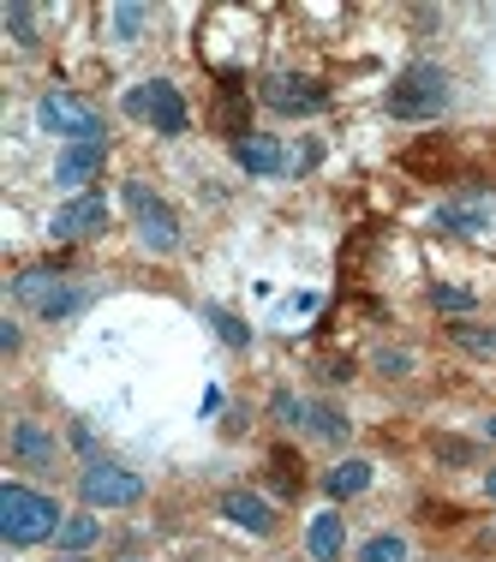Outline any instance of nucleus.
<instances>
[{
    "label": "nucleus",
    "mask_w": 496,
    "mask_h": 562,
    "mask_svg": "<svg viewBox=\"0 0 496 562\" xmlns=\"http://www.w3.org/2000/svg\"><path fill=\"white\" fill-rule=\"evenodd\" d=\"M60 527H66V515L48 491H31L19 479L0 485V539L7 544H48V539H60Z\"/></svg>",
    "instance_id": "obj_1"
},
{
    "label": "nucleus",
    "mask_w": 496,
    "mask_h": 562,
    "mask_svg": "<svg viewBox=\"0 0 496 562\" xmlns=\"http://www.w3.org/2000/svg\"><path fill=\"white\" fill-rule=\"evenodd\" d=\"M383 109L395 114V120H437L442 109H449V72H442V66H431V60L407 66V72L388 85Z\"/></svg>",
    "instance_id": "obj_2"
},
{
    "label": "nucleus",
    "mask_w": 496,
    "mask_h": 562,
    "mask_svg": "<svg viewBox=\"0 0 496 562\" xmlns=\"http://www.w3.org/2000/svg\"><path fill=\"white\" fill-rule=\"evenodd\" d=\"M126 114L144 120V126H156L162 138H180V132L192 126V109H185L180 85H168V78H150V85L126 90Z\"/></svg>",
    "instance_id": "obj_3"
},
{
    "label": "nucleus",
    "mask_w": 496,
    "mask_h": 562,
    "mask_svg": "<svg viewBox=\"0 0 496 562\" xmlns=\"http://www.w3.org/2000/svg\"><path fill=\"white\" fill-rule=\"evenodd\" d=\"M126 210H132V227H138L144 251H156V258L180 251V216H173V210H168L144 180H132V186H126Z\"/></svg>",
    "instance_id": "obj_4"
},
{
    "label": "nucleus",
    "mask_w": 496,
    "mask_h": 562,
    "mask_svg": "<svg viewBox=\"0 0 496 562\" xmlns=\"http://www.w3.org/2000/svg\"><path fill=\"white\" fill-rule=\"evenodd\" d=\"M36 120H43V132H55L66 144H102V114L84 97H72V90H48L36 102Z\"/></svg>",
    "instance_id": "obj_5"
},
{
    "label": "nucleus",
    "mask_w": 496,
    "mask_h": 562,
    "mask_svg": "<svg viewBox=\"0 0 496 562\" xmlns=\"http://www.w3.org/2000/svg\"><path fill=\"white\" fill-rule=\"evenodd\" d=\"M78 497L90 508H132V503H144V479L132 467H114V461H84Z\"/></svg>",
    "instance_id": "obj_6"
},
{
    "label": "nucleus",
    "mask_w": 496,
    "mask_h": 562,
    "mask_svg": "<svg viewBox=\"0 0 496 562\" xmlns=\"http://www.w3.org/2000/svg\"><path fill=\"white\" fill-rule=\"evenodd\" d=\"M263 109H275V114H324L329 109V90L317 85V78L275 72V78H263Z\"/></svg>",
    "instance_id": "obj_7"
},
{
    "label": "nucleus",
    "mask_w": 496,
    "mask_h": 562,
    "mask_svg": "<svg viewBox=\"0 0 496 562\" xmlns=\"http://www.w3.org/2000/svg\"><path fill=\"white\" fill-rule=\"evenodd\" d=\"M7 454H12V467L48 473V467L60 461V443H55V431H48L43 419H12V431H7Z\"/></svg>",
    "instance_id": "obj_8"
},
{
    "label": "nucleus",
    "mask_w": 496,
    "mask_h": 562,
    "mask_svg": "<svg viewBox=\"0 0 496 562\" xmlns=\"http://www.w3.org/2000/svg\"><path fill=\"white\" fill-rule=\"evenodd\" d=\"M102 227H109V198H97V192L66 198L55 216H48V234L55 239H90V234H102Z\"/></svg>",
    "instance_id": "obj_9"
},
{
    "label": "nucleus",
    "mask_w": 496,
    "mask_h": 562,
    "mask_svg": "<svg viewBox=\"0 0 496 562\" xmlns=\"http://www.w3.org/2000/svg\"><path fill=\"white\" fill-rule=\"evenodd\" d=\"M234 162L251 173V180H275L281 168H288V150L270 138V132H246V138H234Z\"/></svg>",
    "instance_id": "obj_10"
},
{
    "label": "nucleus",
    "mask_w": 496,
    "mask_h": 562,
    "mask_svg": "<svg viewBox=\"0 0 496 562\" xmlns=\"http://www.w3.org/2000/svg\"><path fill=\"white\" fill-rule=\"evenodd\" d=\"M222 515L234 520V527L258 532V539H270V532H275V508L263 503L258 491H227V497H222Z\"/></svg>",
    "instance_id": "obj_11"
},
{
    "label": "nucleus",
    "mask_w": 496,
    "mask_h": 562,
    "mask_svg": "<svg viewBox=\"0 0 496 562\" xmlns=\"http://www.w3.org/2000/svg\"><path fill=\"white\" fill-rule=\"evenodd\" d=\"M102 162H109V144H66L60 162H55V180L60 186H84V180H97Z\"/></svg>",
    "instance_id": "obj_12"
},
{
    "label": "nucleus",
    "mask_w": 496,
    "mask_h": 562,
    "mask_svg": "<svg viewBox=\"0 0 496 562\" xmlns=\"http://www.w3.org/2000/svg\"><path fill=\"white\" fill-rule=\"evenodd\" d=\"M347 544V520L335 515V508H324V515H312V527H305V551H312V562H335Z\"/></svg>",
    "instance_id": "obj_13"
},
{
    "label": "nucleus",
    "mask_w": 496,
    "mask_h": 562,
    "mask_svg": "<svg viewBox=\"0 0 496 562\" xmlns=\"http://www.w3.org/2000/svg\"><path fill=\"white\" fill-rule=\"evenodd\" d=\"M324 491H329V503L365 497V491H371V461H359V454H347V461H335L329 473H324Z\"/></svg>",
    "instance_id": "obj_14"
},
{
    "label": "nucleus",
    "mask_w": 496,
    "mask_h": 562,
    "mask_svg": "<svg viewBox=\"0 0 496 562\" xmlns=\"http://www.w3.org/2000/svg\"><path fill=\"white\" fill-rule=\"evenodd\" d=\"M12 293H19L31 312H48V305H55L66 288H60V270H24L19 281H12Z\"/></svg>",
    "instance_id": "obj_15"
},
{
    "label": "nucleus",
    "mask_w": 496,
    "mask_h": 562,
    "mask_svg": "<svg viewBox=\"0 0 496 562\" xmlns=\"http://www.w3.org/2000/svg\"><path fill=\"white\" fill-rule=\"evenodd\" d=\"M305 425H312L324 443H347V431H353V425H347V413L329 407V401H312V407H305Z\"/></svg>",
    "instance_id": "obj_16"
},
{
    "label": "nucleus",
    "mask_w": 496,
    "mask_h": 562,
    "mask_svg": "<svg viewBox=\"0 0 496 562\" xmlns=\"http://www.w3.org/2000/svg\"><path fill=\"white\" fill-rule=\"evenodd\" d=\"M97 539H102V520L97 515H66V527H60L55 544H60L66 557H78V551H90Z\"/></svg>",
    "instance_id": "obj_17"
},
{
    "label": "nucleus",
    "mask_w": 496,
    "mask_h": 562,
    "mask_svg": "<svg viewBox=\"0 0 496 562\" xmlns=\"http://www.w3.org/2000/svg\"><path fill=\"white\" fill-rule=\"evenodd\" d=\"M449 341L473 359H496V329L491 324H449Z\"/></svg>",
    "instance_id": "obj_18"
},
{
    "label": "nucleus",
    "mask_w": 496,
    "mask_h": 562,
    "mask_svg": "<svg viewBox=\"0 0 496 562\" xmlns=\"http://www.w3.org/2000/svg\"><path fill=\"white\" fill-rule=\"evenodd\" d=\"M359 562H407V539H401V532H371V539L359 544Z\"/></svg>",
    "instance_id": "obj_19"
},
{
    "label": "nucleus",
    "mask_w": 496,
    "mask_h": 562,
    "mask_svg": "<svg viewBox=\"0 0 496 562\" xmlns=\"http://www.w3.org/2000/svg\"><path fill=\"white\" fill-rule=\"evenodd\" d=\"M485 222L491 216H485V210H473V204H442L437 210V227H454V234H478Z\"/></svg>",
    "instance_id": "obj_20"
},
{
    "label": "nucleus",
    "mask_w": 496,
    "mask_h": 562,
    "mask_svg": "<svg viewBox=\"0 0 496 562\" xmlns=\"http://www.w3.org/2000/svg\"><path fill=\"white\" fill-rule=\"evenodd\" d=\"M431 305H437V312H454V317H466L478 300H473L466 288H449V281H431Z\"/></svg>",
    "instance_id": "obj_21"
},
{
    "label": "nucleus",
    "mask_w": 496,
    "mask_h": 562,
    "mask_svg": "<svg viewBox=\"0 0 496 562\" xmlns=\"http://www.w3.org/2000/svg\"><path fill=\"white\" fill-rule=\"evenodd\" d=\"M210 324H216V336H222L227 347H251V329L239 324L234 312H222V305H210Z\"/></svg>",
    "instance_id": "obj_22"
},
{
    "label": "nucleus",
    "mask_w": 496,
    "mask_h": 562,
    "mask_svg": "<svg viewBox=\"0 0 496 562\" xmlns=\"http://www.w3.org/2000/svg\"><path fill=\"white\" fill-rule=\"evenodd\" d=\"M144 31V7H114V36L120 43H138Z\"/></svg>",
    "instance_id": "obj_23"
},
{
    "label": "nucleus",
    "mask_w": 496,
    "mask_h": 562,
    "mask_svg": "<svg viewBox=\"0 0 496 562\" xmlns=\"http://www.w3.org/2000/svg\"><path fill=\"white\" fill-rule=\"evenodd\" d=\"M7 24H12V36H19V43H36V19H31V7H12V12H7Z\"/></svg>",
    "instance_id": "obj_24"
},
{
    "label": "nucleus",
    "mask_w": 496,
    "mask_h": 562,
    "mask_svg": "<svg viewBox=\"0 0 496 562\" xmlns=\"http://www.w3.org/2000/svg\"><path fill=\"white\" fill-rule=\"evenodd\" d=\"M437 461H454V467H466V461H473V449H466L461 437H437Z\"/></svg>",
    "instance_id": "obj_25"
},
{
    "label": "nucleus",
    "mask_w": 496,
    "mask_h": 562,
    "mask_svg": "<svg viewBox=\"0 0 496 562\" xmlns=\"http://www.w3.org/2000/svg\"><path fill=\"white\" fill-rule=\"evenodd\" d=\"M270 413H275L281 425H300V419H305V401H293V395H275V401H270Z\"/></svg>",
    "instance_id": "obj_26"
},
{
    "label": "nucleus",
    "mask_w": 496,
    "mask_h": 562,
    "mask_svg": "<svg viewBox=\"0 0 496 562\" xmlns=\"http://www.w3.org/2000/svg\"><path fill=\"white\" fill-rule=\"evenodd\" d=\"M78 305H84V293H78V288H66V293H60V300H55V305H48V312H43V317H48V324H55V317H72V312H78Z\"/></svg>",
    "instance_id": "obj_27"
},
{
    "label": "nucleus",
    "mask_w": 496,
    "mask_h": 562,
    "mask_svg": "<svg viewBox=\"0 0 496 562\" xmlns=\"http://www.w3.org/2000/svg\"><path fill=\"white\" fill-rule=\"evenodd\" d=\"M407 366H413V353H377V371H388V378H401Z\"/></svg>",
    "instance_id": "obj_28"
},
{
    "label": "nucleus",
    "mask_w": 496,
    "mask_h": 562,
    "mask_svg": "<svg viewBox=\"0 0 496 562\" xmlns=\"http://www.w3.org/2000/svg\"><path fill=\"white\" fill-rule=\"evenodd\" d=\"M485 497H496V467H491V473H485Z\"/></svg>",
    "instance_id": "obj_29"
},
{
    "label": "nucleus",
    "mask_w": 496,
    "mask_h": 562,
    "mask_svg": "<svg viewBox=\"0 0 496 562\" xmlns=\"http://www.w3.org/2000/svg\"><path fill=\"white\" fill-rule=\"evenodd\" d=\"M485 437H496V413H491V419H485Z\"/></svg>",
    "instance_id": "obj_30"
},
{
    "label": "nucleus",
    "mask_w": 496,
    "mask_h": 562,
    "mask_svg": "<svg viewBox=\"0 0 496 562\" xmlns=\"http://www.w3.org/2000/svg\"><path fill=\"white\" fill-rule=\"evenodd\" d=\"M126 562H144V557H126Z\"/></svg>",
    "instance_id": "obj_31"
}]
</instances>
